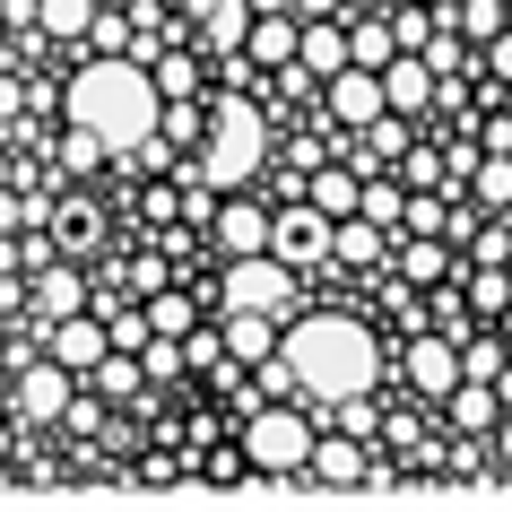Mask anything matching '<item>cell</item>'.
<instances>
[{"mask_svg": "<svg viewBox=\"0 0 512 512\" xmlns=\"http://www.w3.org/2000/svg\"><path fill=\"white\" fill-rule=\"evenodd\" d=\"M278 356L296 365L304 382V400L313 408H339L356 400V391H374L382 382V348H374V330L356 322V313H296V322H278Z\"/></svg>", "mask_w": 512, "mask_h": 512, "instance_id": "1", "label": "cell"}, {"mask_svg": "<svg viewBox=\"0 0 512 512\" xmlns=\"http://www.w3.org/2000/svg\"><path fill=\"white\" fill-rule=\"evenodd\" d=\"M61 113L79 122V131H96L113 148V157H131L139 139H157V79H148V61L131 53H87L79 70H70V87H61Z\"/></svg>", "mask_w": 512, "mask_h": 512, "instance_id": "2", "label": "cell"}, {"mask_svg": "<svg viewBox=\"0 0 512 512\" xmlns=\"http://www.w3.org/2000/svg\"><path fill=\"white\" fill-rule=\"evenodd\" d=\"M270 174V113L252 96H209V148L174 165V183L200 191H252Z\"/></svg>", "mask_w": 512, "mask_h": 512, "instance_id": "3", "label": "cell"}, {"mask_svg": "<svg viewBox=\"0 0 512 512\" xmlns=\"http://www.w3.org/2000/svg\"><path fill=\"white\" fill-rule=\"evenodd\" d=\"M313 408H296V400H270V408H252L243 417V469L252 478H304V460H313Z\"/></svg>", "mask_w": 512, "mask_h": 512, "instance_id": "4", "label": "cell"}, {"mask_svg": "<svg viewBox=\"0 0 512 512\" xmlns=\"http://www.w3.org/2000/svg\"><path fill=\"white\" fill-rule=\"evenodd\" d=\"M296 287L304 278L287 270L278 252H235L226 278H217V304H226V313H278V322H287V313H296Z\"/></svg>", "mask_w": 512, "mask_h": 512, "instance_id": "5", "label": "cell"}, {"mask_svg": "<svg viewBox=\"0 0 512 512\" xmlns=\"http://www.w3.org/2000/svg\"><path fill=\"white\" fill-rule=\"evenodd\" d=\"M270 252H278V261H287V270H296V278L330 270V217L313 209L304 191H296V200H278V209H270Z\"/></svg>", "mask_w": 512, "mask_h": 512, "instance_id": "6", "label": "cell"}, {"mask_svg": "<svg viewBox=\"0 0 512 512\" xmlns=\"http://www.w3.org/2000/svg\"><path fill=\"white\" fill-rule=\"evenodd\" d=\"M44 235H53L61 261H79V270H87V261L113 243V217H105V200H96V191H53V217H44Z\"/></svg>", "mask_w": 512, "mask_h": 512, "instance_id": "7", "label": "cell"}, {"mask_svg": "<svg viewBox=\"0 0 512 512\" xmlns=\"http://www.w3.org/2000/svg\"><path fill=\"white\" fill-rule=\"evenodd\" d=\"M70 400H79V374H70V365H53V356H35V365H18V374H9V408H18L27 426H61V417H70Z\"/></svg>", "mask_w": 512, "mask_h": 512, "instance_id": "8", "label": "cell"}, {"mask_svg": "<svg viewBox=\"0 0 512 512\" xmlns=\"http://www.w3.org/2000/svg\"><path fill=\"white\" fill-rule=\"evenodd\" d=\"M374 113H391V96H382V70H330L322 79V122L330 131H365V122H374Z\"/></svg>", "mask_w": 512, "mask_h": 512, "instance_id": "9", "label": "cell"}, {"mask_svg": "<svg viewBox=\"0 0 512 512\" xmlns=\"http://www.w3.org/2000/svg\"><path fill=\"white\" fill-rule=\"evenodd\" d=\"M400 382L417 391V400H452V382H460V339H452V330L408 339V348H400Z\"/></svg>", "mask_w": 512, "mask_h": 512, "instance_id": "10", "label": "cell"}, {"mask_svg": "<svg viewBox=\"0 0 512 512\" xmlns=\"http://www.w3.org/2000/svg\"><path fill=\"white\" fill-rule=\"evenodd\" d=\"M209 243L226 252V261H235V252H270V209H261V191H217Z\"/></svg>", "mask_w": 512, "mask_h": 512, "instance_id": "11", "label": "cell"}, {"mask_svg": "<svg viewBox=\"0 0 512 512\" xmlns=\"http://www.w3.org/2000/svg\"><path fill=\"white\" fill-rule=\"evenodd\" d=\"M35 339H44V356H53V365H70V374H87L96 356H113L105 313H61V322H35Z\"/></svg>", "mask_w": 512, "mask_h": 512, "instance_id": "12", "label": "cell"}, {"mask_svg": "<svg viewBox=\"0 0 512 512\" xmlns=\"http://www.w3.org/2000/svg\"><path fill=\"white\" fill-rule=\"evenodd\" d=\"M61 313H87V270H79V261H44V270H27V322H61Z\"/></svg>", "mask_w": 512, "mask_h": 512, "instance_id": "13", "label": "cell"}, {"mask_svg": "<svg viewBox=\"0 0 512 512\" xmlns=\"http://www.w3.org/2000/svg\"><path fill=\"white\" fill-rule=\"evenodd\" d=\"M304 478H313V486H365V478H374V443H365V434H313Z\"/></svg>", "mask_w": 512, "mask_h": 512, "instance_id": "14", "label": "cell"}, {"mask_svg": "<svg viewBox=\"0 0 512 512\" xmlns=\"http://www.w3.org/2000/svg\"><path fill=\"white\" fill-rule=\"evenodd\" d=\"M183 18L200 35V53H243V35H252V0H183Z\"/></svg>", "mask_w": 512, "mask_h": 512, "instance_id": "15", "label": "cell"}, {"mask_svg": "<svg viewBox=\"0 0 512 512\" xmlns=\"http://www.w3.org/2000/svg\"><path fill=\"white\" fill-rule=\"evenodd\" d=\"M452 243L443 235H391V270H400V287H417V296H426V287H443V278H452Z\"/></svg>", "mask_w": 512, "mask_h": 512, "instance_id": "16", "label": "cell"}, {"mask_svg": "<svg viewBox=\"0 0 512 512\" xmlns=\"http://www.w3.org/2000/svg\"><path fill=\"white\" fill-rule=\"evenodd\" d=\"M304 200H313L322 217H356V200H365V165H356V157L313 165V174H304Z\"/></svg>", "mask_w": 512, "mask_h": 512, "instance_id": "17", "label": "cell"}, {"mask_svg": "<svg viewBox=\"0 0 512 512\" xmlns=\"http://www.w3.org/2000/svg\"><path fill=\"white\" fill-rule=\"evenodd\" d=\"M382 96H391V113H434V70H426V53H391L382 61Z\"/></svg>", "mask_w": 512, "mask_h": 512, "instance_id": "18", "label": "cell"}, {"mask_svg": "<svg viewBox=\"0 0 512 512\" xmlns=\"http://www.w3.org/2000/svg\"><path fill=\"white\" fill-rule=\"evenodd\" d=\"M330 261L339 270H382L391 261V235H382L374 217H330Z\"/></svg>", "mask_w": 512, "mask_h": 512, "instance_id": "19", "label": "cell"}, {"mask_svg": "<svg viewBox=\"0 0 512 512\" xmlns=\"http://www.w3.org/2000/svg\"><path fill=\"white\" fill-rule=\"evenodd\" d=\"M304 44V18L296 9H270V18H252V35H243V61H261V70H287Z\"/></svg>", "mask_w": 512, "mask_h": 512, "instance_id": "20", "label": "cell"}, {"mask_svg": "<svg viewBox=\"0 0 512 512\" xmlns=\"http://www.w3.org/2000/svg\"><path fill=\"white\" fill-rule=\"evenodd\" d=\"M217 322H226V356H235L243 374L261 356H278V313H217Z\"/></svg>", "mask_w": 512, "mask_h": 512, "instance_id": "21", "label": "cell"}, {"mask_svg": "<svg viewBox=\"0 0 512 512\" xmlns=\"http://www.w3.org/2000/svg\"><path fill=\"white\" fill-rule=\"evenodd\" d=\"M443 417H452V434H495V417H504V400H495V382H452V400H443Z\"/></svg>", "mask_w": 512, "mask_h": 512, "instance_id": "22", "label": "cell"}, {"mask_svg": "<svg viewBox=\"0 0 512 512\" xmlns=\"http://www.w3.org/2000/svg\"><path fill=\"white\" fill-rule=\"evenodd\" d=\"M296 61L313 70V79L348 70V18H304V44H296Z\"/></svg>", "mask_w": 512, "mask_h": 512, "instance_id": "23", "label": "cell"}, {"mask_svg": "<svg viewBox=\"0 0 512 512\" xmlns=\"http://www.w3.org/2000/svg\"><path fill=\"white\" fill-rule=\"evenodd\" d=\"M469 200H478V209H512V148H478V165H469Z\"/></svg>", "mask_w": 512, "mask_h": 512, "instance_id": "24", "label": "cell"}, {"mask_svg": "<svg viewBox=\"0 0 512 512\" xmlns=\"http://www.w3.org/2000/svg\"><path fill=\"white\" fill-rule=\"evenodd\" d=\"M35 27L53 35V44H87V27H96V0H35Z\"/></svg>", "mask_w": 512, "mask_h": 512, "instance_id": "25", "label": "cell"}, {"mask_svg": "<svg viewBox=\"0 0 512 512\" xmlns=\"http://www.w3.org/2000/svg\"><path fill=\"white\" fill-rule=\"evenodd\" d=\"M339 18H348V9H339ZM391 53H400V44H391V18H348V61L356 70H382Z\"/></svg>", "mask_w": 512, "mask_h": 512, "instance_id": "26", "label": "cell"}, {"mask_svg": "<svg viewBox=\"0 0 512 512\" xmlns=\"http://www.w3.org/2000/svg\"><path fill=\"white\" fill-rule=\"evenodd\" d=\"M356 217H374L382 235H400V217H408V183H391V174H365V200H356Z\"/></svg>", "mask_w": 512, "mask_h": 512, "instance_id": "27", "label": "cell"}, {"mask_svg": "<svg viewBox=\"0 0 512 512\" xmlns=\"http://www.w3.org/2000/svg\"><path fill=\"white\" fill-rule=\"evenodd\" d=\"M148 304V330H157V339H183L191 322H200V313H191V287H157V296H139Z\"/></svg>", "mask_w": 512, "mask_h": 512, "instance_id": "28", "label": "cell"}, {"mask_svg": "<svg viewBox=\"0 0 512 512\" xmlns=\"http://www.w3.org/2000/svg\"><path fill=\"white\" fill-rule=\"evenodd\" d=\"M443 27H452V35H469V44H486V35H504V27H512V9H504V0H460Z\"/></svg>", "mask_w": 512, "mask_h": 512, "instance_id": "29", "label": "cell"}, {"mask_svg": "<svg viewBox=\"0 0 512 512\" xmlns=\"http://www.w3.org/2000/svg\"><path fill=\"white\" fill-rule=\"evenodd\" d=\"M504 365H512V339H504V330H495V339H478V330L460 339V374H469V382H495Z\"/></svg>", "mask_w": 512, "mask_h": 512, "instance_id": "30", "label": "cell"}, {"mask_svg": "<svg viewBox=\"0 0 512 512\" xmlns=\"http://www.w3.org/2000/svg\"><path fill=\"white\" fill-rule=\"evenodd\" d=\"M53 157H61V174H105V165H113V148H105V139H96V131H79V122H70V131H61V148H53Z\"/></svg>", "mask_w": 512, "mask_h": 512, "instance_id": "31", "label": "cell"}, {"mask_svg": "<svg viewBox=\"0 0 512 512\" xmlns=\"http://www.w3.org/2000/svg\"><path fill=\"white\" fill-rule=\"evenodd\" d=\"M148 79H157V96L174 105V96H200V61H191V53H157V61H148Z\"/></svg>", "mask_w": 512, "mask_h": 512, "instance_id": "32", "label": "cell"}, {"mask_svg": "<svg viewBox=\"0 0 512 512\" xmlns=\"http://www.w3.org/2000/svg\"><path fill=\"white\" fill-rule=\"evenodd\" d=\"M105 330H113V348H148V339H157V330H148V304H105Z\"/></svg>", "mask_w": 512, "mask_h": 512, "instance_id": "33", "label": "cell"}, {"mask_svg": "<svg viewBox=\"0 0 512 512\" xmlns=\"http://www.w3.org/2000/svg\"><path fill=\"white\" fill-rule=\"evenodd\" d=\"M400 183H408V191H443V183H452L443 148H408V157H400Z\"/></svg>", "mask_w": 512, "mask_h": 512, "instance_id": "34", "label": "cell"}, {"mask_svg": "<svg viewBox=\"0 0 512 512\" xmlns=\"http://www.w3.org/2000/svg\"><path fill=\"white\" fill-rule=\"evenodd\" d=\"M183 365H191V374L226 365V322H217V330H200V322H191V330H183Z\"/></svg>", "mask_w": 512, "mask_h": 512, "instance_id": "35", "label": "cell"}, {"mask_svg": "<svg viewBox=\"0 0 512 512\" xmlns=\"http://www.w3.org/2000/svg\"><path fill=\"white\" fill-rule=\"evenodd\" d=\"M139 374L148 382H183L191 365H183V339H148V348H139Z\"/></svg>", "mask_w": 512, "mask_h": 512, "instance_id": "36", "label": "cell"}, {"mask_svg": "<svg viewBox=\"0 0 512 512\" xmlns=\"http://www.w3.org/2000/svg\"><path fill=\"white\" fill-rule=\"evenodd\" d=\"M452 226V209L434 200V191H408V217H400V235H443Z\"/></svg>", "mask_w": 512, "mask_h": 512, "instance_id": "37", "label": "cell"}, {"mask_svg": "<svg viewBox=\"0 0 512 512\" xmlns=\"http://www.w3.org/2000/svg\"><path fill=\"white\" fill-rule=\"evenodd\" d=\"M183 469H191V478H209V486H235V478H252V469H243V443H235V452H209V460H191V452H183Z\"/></svg>", "mask_w": 512, "mask_h": 512, "instance_id": "38", "label": "cell"}, {"mask_svg": "<svg viewBox=\"0 0 512 512\" xmlns=\"http://www.w3.org/2000/svg\"><path fill=\"white\" fill-rule=\"evenodd\" d=\"M157 287H174V270L165 261H131V296H157Z\"/></svg>", "mask_w": 512, "mask_h": 512, "instance_id": "39", "label": "cell"}, {"mask_svg": "<svg viewBox=\"0 0 512 512\" xmlns=\"http://www.w3.org/2000/svg\"><path fill=\"white\" fill-rule=\"evenodd\" d=\"M478 53H486V70H495V79H504V87H512V27H504V35H486Z\"/></svg>", "mask_w": 512, "mask_h": 512, "instance_id": "40", "label": "cell"}, {"mask_svg": "<svg viewBox=\"0 0 512 512\" xmlns=\"http://www.w3.org/2000/svg\"><path fill=\"white\" fill-rule=\"evenodd\" d=\"M18 113H27V79H9V70H0V122H18Z\"/></svg>", "mask_w": 512, "mask_h": 512, "instance_id": "41", "label": "cell"}, {"mask_svg": "<svg viewBox=\"0 0 512 512\" xmlns=\"http://www.w3.org/2000/svg\"><path fill=\"white\" fill-rule=\"evenodd\" d=\"M486 443H495V469H504V478H512V408H504V417H495V434H486Z\"/></svg>", "mask_w": 512, "mask_h": 512, "instance_id": "42", "label": "cell"}, {"mask_svg": "<svg viewBox=\"0 0 512 512\" xmlns=\"http://www.w3.org/2000/svg\"><path fill=\"white\" fill-rule=\"evenodd\" d=\"M18 226H27V200H18V191L0 183V235H18Z\"/></svg>", "mask_w": 512, "mask_h": 512, "instance_id": "43", "label": "cell"}, {"mask_svg": "<svg viewBox=\"0 0 512 512\" xmlns=\"http://www.w3.org/2000/svg\"><path fill=\"white\" fill-rule=\"evenodd\" d=\"M296 18H339V0H296Z\"/></svg>", "mask_w": 512, "mask_h": 512, "instance_id": "44", "label": "cell"}, {"mask_svg": "<svg viewBox=\"0 0 512 512\" xmlns=\"http://www.w3.org/2000/svg\"><path fill=\"white\" fill-rule=\"evenodd\" d=\"M495 400H504V408H512V365H504V374H495Z\"/></svg>", "mask_w": 512, "mask_h": 512, "instance_id": "45", "label": "cell"}, {"mask_svg": "<svg viewBox=\"0 0 512 512\" xmlns=\"http://www.w3.org/2000/svg\"><path fill=\"white\" fill-rule=\"evenodd\" d=\"M0 183H18V165H9V148H0Z\"/></svg>", "mask_w": 512, "mask_h": 512, "instance_id": "46", "label": "cell"}, {"mask_svg": "<svg viewBox=\"0 0 512 512\" xmlns=\"http://www.w3.org/2000/svg\"><path fill=\"white\" fill-rule=\"evenodd\" d=\"M339 9H391V0H339Z\"/></svg>", "mask_w": 512, "mask_h": 512, "instance_id": "47", "label": "cell"}, {"mask_svg": "<svg viewBox=\"0 0 512 512\" xmlns=\"http://www.w3.org/2000/svg\"><path fill=\"white\" fill-rule=\"evenodd\" d=\"M495 330H504V339H512V304H504V313H495Z\"/></svg>", "mask_w": 512, "mask_h": 512, "instance_id": "48", "label": "cell"}, {"mask_svg": "<svg viewBox=\"0 0 512 512\" xmlns=\"http://www.w3.org/2000/svg\"><path fill=\"white\" fill-rule=\"evenodd\" d=\"M96 9H131V0H96Z\"/></svg>", "mask_w": 512, "mask_h": 512, "instance_id": "49", "label": "cell"}, {"mask_svg": "<svg viewBox=\"0 0 512 512\" xmlns=\"http://www.w3.org/2000/svg\"><path fill=\"white\" fill-rule=\"evenodd\" d=\"M0 460H9V426H0Z\"/></svg>", "mask_w": 512, "mask_h": 512, "instance_id": "50", "label": "cell"}, {"mask_svg": "<svg viewBox=\"0 0 512 512\" xmlns=\"http://www.w3.org/2000/svg\"><path fill=\"white\" fill-rule=\"evenodd\" d=\"M0 44H9V18H0Z\"/></svg>", "mask_w": 512, "mask_h": 512, "instance_id": "51", "label": "cell"}]
</instances>
